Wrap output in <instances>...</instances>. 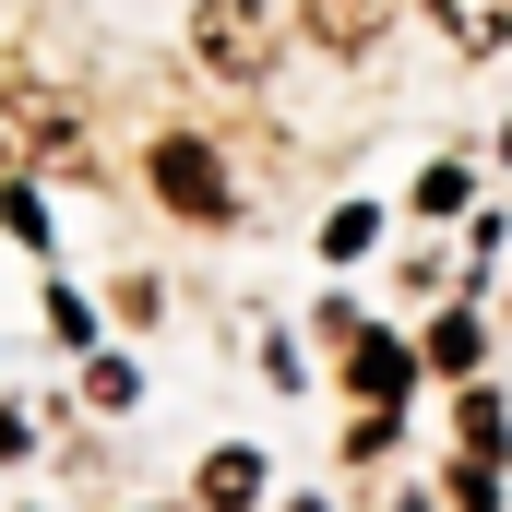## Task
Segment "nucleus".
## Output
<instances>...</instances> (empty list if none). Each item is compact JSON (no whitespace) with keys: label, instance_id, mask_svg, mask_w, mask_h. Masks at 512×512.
Here are the masks:
<instances>
[{"label":"nucleus","instance_id":"nucleus-1","mask_svg":"<svg viewBox=\"0 0 512 512\" xmlns=\"http://www.w3.org/2000/svg\"><path fill=\"white\" fill-rule=\"evenodd\" d=\"M143 179H155V203L191 215V227H227V215H239V179H227L215 143H191V131H167V143L143 155Z\"/></svg>","mask_w":512,"mask_h":512},{"label":"nucleus","instance_id":"nucleus-2","mask_svg":"<svg viewBox=\"0 0 512 512\" xmlns=\"http://www.w3.org/2000/svg\"><path fill=\"white\" fill-rule=\"evenodd\" d=\"M191 60H203L215 84H262V72H274V12H262V0H203V12H191Z\"/></svg>","mask_w":512,"mask_h":512},{"label":"nucleus","instance_id":"nucleus-3","mask_svg":"<svg viewBox=\"0 0 512 512\" xmlns=\"http://www.w3.org/2000/svg\"><path fill=\"white\" fill-rule=\"evenodd\" d=\"M84 120L48 96V84H0V167H72Z\"/></svg>","mask_w":512,"mask_h":512},{"label":"nucleus","instance_id":"nucleus-4","mask_svg":"<svg viewBox=\"0 0 512 512\" xmlns=\"http://www.w3.org/2000/svg\"><path fill=\"white\" fill-rule=\"evenodd\" d=\"M441 489L465 512H501V393H465V405H453V465H441Z\"/></svg>","mask_w":512,"mask_h":512},{"label":"nucleus","instance_id":"nucleus-5","mask_svg":"<svg viewBox=\"0 0 512 512\" xmlns=\"http://www.w3.org/2000/svg\"><path fill=\"white\" fill-rule=\"evenodd\" d=\"M417 382V358L393 346V334H346V393H358V417H393Z\"/></svg>","mask_w":512,"mask_h":512},{"label":"nucleus","instance_id":"nucleus-6","mask_svg":"<svg viewBox=\"0 0 512 512\" xmlns=\"http://www.w3.org/2000/svg\"><path fill=\"white\" fill-rule=\"evenodd\" d=\"M393 0H298V24H310V48H334V60H358L370 36H382Z\"/></svg>","mask_w":512,"mask_h":512},{"label":"nucleus","instance_id":"nucleus-7","mask_svg":"<svg viewBox=\"0 0 512 512\" xmlns=\"http://www.w3.org/2000/svg\"><path fill=\"white\" fill-rule=\"evenodd\" d=\"M429 24L465 48V60H489V48H512V0H429Z\"/></svg>","mask_w":512,"mask_h":512},{"label":"nucleus","instance_id":"nucleus-8","mask_svg":"<svg viewBox=\"0 0 512 512\" xmlns=\"http://www.w3.org/2000/svg\"><path fill=\"white\" fill-rule=\"evenodd\" d=\"M251 501H262V453H239V441L203 453V512H251Z\"/></svg>","mask_w":512,"mask_h":512},{"label":"nucleus","instance_id":"nucleus-9","mask_svg":"<svg viewBox=\"0 0 512 512\" xmlns=\"http://www.w3.org/2000/svg\"><path fill=\"white\" fill-rule=\"evenodd\" d=\"M477 358H489V334H477V310H441V334H429V370H453V382H465Z\"/></svg>","mask_w":512,"mask_h":512},{"label":"nucleus","instance_id":"nucleus-10","mask_svg":"<svg viewBox=\"0 0 512 512\" xmlns=\"http://www.w3.org/2000/svg\"><path fill=\"white\" fill-rule=\"evenodd\" d=\"M0 227H12V239H24V251H36V239H48V203H36V191H24V179H0Z\"/></svg>","mask_w":512,"mask_h":512},{"label":"nucleus","instance_id":"nucleus-11","mask_svg":"<svg viewBox=\"0 0 512 512\" xmlns=\"http://www.w3.org/2000/svg\"><path fill=\"white\" fill-rule=\"evenodd\" d=\"M322 251H334V262L370 251V203H334V215H322Z\"/></svg>","mask_w":512,"mask_h":512}]
</instances>
